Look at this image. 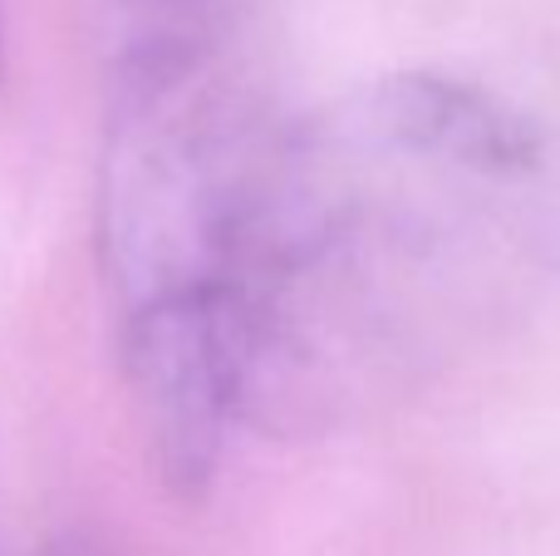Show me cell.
I'll use <instances>...</instances> for the list:
<instances>
[{
    "label": "cell",
    "mask_w": 560,
    "mask_h": 556,
    "mask_svg": "<svg viewBox=\"0 0 560 556\" xmlns=\"http://www.w3.org/2000/svg\"><path fill=\"white\" fill-rule=\"evenodd\" d=\"M556 236L551 143L516 104L394 74L280 128L242 296L246 424L325 429L522 305Z\"/></svg>",
    "instance_id": "obj_1"
},
{
    "label": "cell",
    "mask_w": 560,
    "mask_h": 556,
    "mask_svg": "<svg viewBox=\"0 0 560 556\" xmlns=\"http://www.w3.org/2000/svg\"><path fill=\"white\" fill-rule=\"evenodd\" d=\"M108 89L98 252L128 404L158 478L202 498L246 424L242 296L285 124L226 59Z\"/></svg>",
    "instance_id": "obj_2"
},
{
    "label": "cell",
    "mask_w": 560,
    "mask_h": 556,
    "mask_svg": "<svg viewBox=\"0 0 560 556\" xmlns=\"http://www.w3.org/2000/svg\"><path fill=\"white\" fill-rule=\"evenodd\" d=\"M242 0H89L108 84L226 59Z\"/></svg>",
    "instance_id": "obj_3"
},
{
    "label": "cell",
    "mask_w": 560,
    "mask_h": 556,
    "mask_svg": "<svg viewBox=\"0 0 560 556\" xmlns=\"http://www.w3.org/2000/svg\"><path fill=\"white\" fill-rule=\"evenodd\" d=\"M35 556H98V552H84V547H49V552H35Z\"/></svg>",
    "instance_id": "obj_4"
},
{
    "label": "cell",
    "mask_w": 560,
    "mask_h": 556,
    "mask_svg": "<svg viewBox=\"0 0 560 556\" xmlns=\"http://www.w3.org/2000/svg\"><path fill=\"white\" fill-rule=\"evenodd\" d=\"M0 74H5V30H0Z\"/></svg>",
    "instance_id": "obj_5"
}]
</instances>
